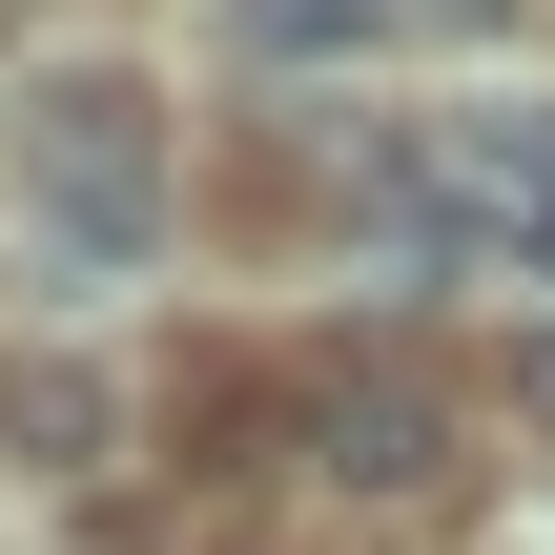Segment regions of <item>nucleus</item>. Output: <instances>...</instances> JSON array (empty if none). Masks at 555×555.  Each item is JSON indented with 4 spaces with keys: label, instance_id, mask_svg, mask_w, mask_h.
<instances>
[{
    "label": "nucleus",
    "instance_id": "3",
    "mask_svg": "<svg viewBox=\"0 0 555 555\" xmlns=\"http://www.w3.org/2000/svg\"><path fill=\"white\" fill-rule=\"evenodd\" d=\"M330 474H350V494H412V474H433V412H412V391H330Z\"/></svg>",
    "mask_w": 555,
    "mask_h": 555
},
{
    "label": "nucleus",
    "instance_id": "7",
    "mask_svg": "<svg viewBox=\"0 0 555 555\" xmlns=\"http://www.w3.org/2000/svg\"><path fill=\"white\" fill-rule=\"evenodd\" d=\"M535 391H555V350H535Z\"/></svg>",
    "mask_w": 555,
    "mask_h": 555
},
{
    "label": "nucleus",
    "instance_id": "4",
    "mask_svg": "<svg viewBox=\"0 0 555 555\" xmlns=\"http://www.w3.org/2000/svg\"><path fill=\"white\" fill-rule=\"evenodd\" d=\"M227 41H247V62H350L371 0H227Z\"/></svg>",
    "mask_w": 555,
    "mask_h": 555
},
{
    "label": "nucleus",
    "instance_id": "5",
    "mask_svg": "<svg viewBox=\"0 0 555 555\" xmlns=\"http://www.w3.org/2000/svg\"><path fill=\"white\" fill-rule=\"evenodd\" d=\"M515 288H555V185H535V227H515Z\"/></svg>",
    "mask_w": 555,
    "mask_h": 555
},
{
    "label": "nucleus",
    "instance_id": "2",
    "mask_svg": "<svg viewBox=\"0 0 555 555\" xmlns=\"http://www.w3.org/2000/svg\"><path fill=\"white\" fill-rule=\"evenodd\" d=\"M0 453H21V474H82V453H103V371H62V350L0 371Z\"/></svg>",
    "mask_w": 555,
    "mask_h": 555
},
{
    "label": "nucleus",
    "instance_id": "1",
    "mask_svg": "<svg viewBox=\"0 0 555 555\" xmlns=\"http://www.w3.org/2000/svg\"><path fill=\"white\" fill-rule=\"evenodd\" d=\"M21 206H41V247L103 288V268H144L165 247V103L124 82V62H41L21 82Z\"/></svg>",
    "mask_w": 555,
    "mask_h": 555
},
{
    "label": "nucleus",
    "instance_id": "6",
    "mask_svg": "<svg viewBox=\"0 0 555 555\" xmlns=\"http://www.w3.org/2000/svg\"><path fill=\"white\" fill-rule=\"evenodd\" d=\"M371 21H453V41H474V21H494V0H371Z\"/></svg>",
    "mask_w": 555,
    "mask_h": 555
}]
</instances>
